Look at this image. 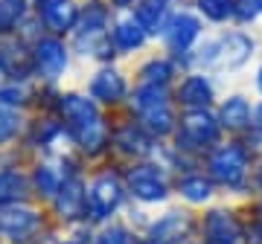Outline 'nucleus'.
Listing matches in <instances>:
<instances>
[{"label":"nucleus","mask_w":262,"mask_h":244,"mask_svg":"<svg viewBox=\"0 0 262 244\" xmlns=\"http://www.w3.org/2000/svg\"><path fill=\"white\" fill-rule=\"evenodd\" d=\"M248 209H251L253 215L262 221V195H259V198H253V201H248Z\"/></svg>","instance_id":"32"},{"label":"nucleus","mask_w":262,"mask_h":244,"mask_svg":"<svg viewBox=\"0 0 262 244\" xmlns=\"http://www.w3.org/2000/svg\"><path fill=\"white\" fill-rule=\"evenodd\" d=\"M175 105L178 111H204V108H215V102L222 99L219 93V79L204 70H187L181 73V79L172 87Z\"/></svg>","instance_id":"11"},{"label":"nucleus","mask_w":262,"mask_h":244,"mask_svg":"<svg viewBox=\"0 0 262 244\" xmlns=\"http://www.w3.org/2000/svg\"><path fill=\"white\" fill-rule=\"evenodd\" d=\"M73 172H76V169H64V160H58V163H53V160H41L35 169H32V175H29L32 195L50 204V201L58 195L61 183H64V180L70 178Z\"/></svg>","instance_id":"21"},{"label":"nucleus","mask_w":262,"mask_h":244,"mask_svg":"<svg viewBox=\"0 0 262 244\" xmlns=\"http://www.w3.org/2000/svg\"><path fill=\"white\" fill-rule=\"evenodd\" d=\"M131 87L134 85L128 82V76L122 73L120 67L99 64L96 73L91 76V82H88V96H91L99 108H120V105L128 102Z\"/></svg>","instance_id":"14"},{"label":"nucleus","mask_w":262,"mask_h":244,"mask_svg":"<svg viewBox=\"0 0 262 244\" xmlns=\"http://www.w3.org/2000/svg\"><path fill=\"white\" fill-rule=\"evenodd\" d=\"M32 195V183L29 175L18 169L0 172V207H12V204H27V198Z\"/></svg>","instance_id":"24"},{"label":"nucleus","mask_w":262,"mask_h":244,"mask_svg":"<svg viewBox=\"0 0 262 244\" xmlns=\"http://www.w3.org/2000/svg\"><path fill=\"white\" fill-rule=\"evenodd\" d=\"M207 38V23L204 18L198 15L189 3H181L178 9H175V15L169 18V23L163 27V32H160L158 44L160 50L166 53V56H172L175 61H178V67L184 70V61H187V56L192 53V50L201 44Z\"/></svg>","instance_id":"7"},{"label":"nucleus","mask_w":262,"mask_h":244,"mask_svg":"<svg viewBox=\"0 0 262 244\" xmlns=\"http://www.w3.org/2000/svg\"><path fill=\"white\" fill-rule=\"evenodd\" d=\"M70 53L73 47H67L64 38L61 35H41L32 44V73L41 79V82H58L61 76L67 73V67H70Z\"/></svg>","instance_id":"12"},{"label":"nucleus","mask_w":262,"mask_h":244,"mask_svg":"<svg viewBox=\"0 0 262 244\" xmlns=\"http://www.w3.org/2000/svg\"><path fill=\"white\" fill-rule=\"evenodd\" d=\"M3 85H6V82H3V70H0V87H3Z\"/></svg>","instance_id":"34"},{"label":"nucleus","mask_w":262,"mask_h":244,"mask_svg":"<svg viewBox=\"0 0 262 244\" xmlns=\"http://www.w3.org/2000/svg\"><path fill=\"white\" fill-rule=\"evenodd\" d=\"M29 3H35V6H41V3H47V0H29Z\"/></svg>","instance_id":"33"},{"label":"nucleus","mask_w":262,"mask_h":244,"mask_svg":"<svg viewBox=\"0 0 262 244\" xmlns=\"http://www.w3.org/2000/svg\"><path fill=\"white\" fill-rule=\"evenodd\" d=\"M56 113L64 125L67 137L88 157H99L111 151V122L102 116L99 105L88 93H61Z\"/></svg>","instance_id":"2"},{"label":"nucleus","mask_w":262,"mask_h":244,"mask_svg":"<svg viewBox=\"0 0 262 244\" xmlns=\"http://www.w3.org/2000/svg\"><path fill=\"white\" fill-rule=\"evenodd\" d=\"M24 119H20V108L0 102V145H9L12 140H18Z\"/></svg>","instance_id":"26"},{"label":"nucleus","mask_w":262,"mask_h":244,"mask_svg":"<svg viewBox=\"0 0 262 244\" xmlns=\"http://www.w3.org/2000/svg\"><path fill=\"white\" fill-rule=\"evenodd\" d=\"M259 56V38L251 27H225L219 32H207V38L192 50L189 67L192 70H204L213 73L215 79H230V76L242 73L253 58Z\"/></svg>","instance_id":"1"},{"label":"nucleus","mask_w":262,"mask_h":244,"mask_svg":"<svg viewBox=\"0 0 262 244\" xmlns=\"http://www.w3.org/2000/svg\"><path fill=\"white\" fill-rule=\"evenodd\" d=\"M253 128L262 134V99H256V102H253Z\"/></svg>","instance_id":"30"},{"label":"nucleus","mask_w":262,"mask_h":244,"mask_svg":"<svg viewBox=\"0 0 262 244\" xmlns=\"http://www.w3.org/2000/svg\"><path fill=\"white\" fill-rule=\"evenodd\" d=\"M215 116L225 137H245L253 128V99L242 90H230L215 102Z\"/></svg>","instance_id":"16"},{"label":"nucleus","mask_w":262,"mask_h":244,"mask_svg":"<svg viewBox=\"0 0 262 244\" xmlns=\"http://www.w3.org/2000/svg\"><path fill=\"white\" fill-rule=\"evenodd\" d=\"M128 198L137 207H166L175 195V175L158 157L131 163L122 172Z\"/></svg>","instance_id":"5"},{"label":"nucleus","mask_w":262,"mask_h":244,"mask_svg":"<svg viewBox=\"0 0 262 244\" xmlns=\"http://www.w3.org/2000/svg\"><path fill=\"white\" fill-rule=\"evenodd\" d=\"M187 3H192V0H187Z\"/></svg>","instance_id":"35"},{"label":"nucleus","mask_w":262,"mask_h":244,"mask_svg":"<svg viewBox=\"0 0 262 244\" xmlns=\"http://www.w3.org/2000/svg\"><path fill=\"white\" fill-rule=\"evenodd\" d=\"M158 149H160V142L131 113L125 119L111 122V151L120 160H125L128 166L131 163H140V160L158 157Z\"/></svg>","instance_id":"10"},{"label":"nucleus","mask_w":262,"mask_h":244,"mask_svg":"<svg viewBox=\"0 0 262 244\" xmlns=\"http://www.w3.org/2000/svg\"><path fill=\"white\" fill-rule=\"evenodd\" d=\"M262 20V0H236V23L256 27Z\"/></svg>","instance_id":"27"},{"label":"nucleus","mask_w":262,"mask_h":244,"mask_svg":"<svg viewBox=\"0 0 262 244\" xmlns=\"http://www.w3.org/2000/svg\"><path fill=\"white\" fill-rule=\"evenodd\" d=\"M201 244H245V215L236 204H210L198 212Z\"/></svg>","instance_id":"8"},{"label":"nucleus","mask_w":262,"mask_h":244,"mask_svg":"<svg viewBox=\"0 0 262 244\" xmlns=\"http://www.w3.org/2000/svg\"><path fill=\"white\" fill-rule=\"evenodd\" d=\"M181 70L178 61L172 56H166L163 50L149 56L137 67V76H134V85H160V87H175V82L181 79Z\"/></svg>","instance_id":"20"},{"label":"nucleus","mask_w":262,"mask_h":244,"mask_svg":"<svg viewBox=\"0 0 262 244\" xmlns=\"http://www.w3.org/2000/svg\"><path fill=\"white\" fill-rule=\"evenodd\" d=\"M181 3H187V0H137V6H134V15L140 18V23L149 29V35L158 41L163 27L169 23V18L175 15Z\"/></svg>","instance_id":"22"},{"label":"nucleus","mask_w":262,"mask_h":244,"mask_svg":"<svg viewBox=\"0 0 262 244\" xmlns=\"http://www.w3.org/2000/svg\"><path fill=\"white\" fill-rule=\"evenodd\" d=\"M253 163H256V157L236 137H225L201 160V166L215 183L219 195L245 198V201H253Z\"/></svg>","instance_id":"3"},{"label":"nucleus","mask_w":262,"mask_h":244,"mask_svg":"<svg viewBox=\"0 0 262 244\" xmlns=\"http://www.w3.org/2000/svg\"><path fill=\"white\" fill-rule=\"evenodd\" d=\"M108 38H111V47L117 56H134V53L146 50L155 41L149 35V29L140 23V18L134 15V9L114 12L111 27H108Z\"/></svg>","instance_id":"15"},{"label":"nucleus","mask_w":262,"mask_h":244,"mask_svg":"<svg viewBox=\"0 0 262 244\" xmlns=\"http://www.w3.org/2000/svg\"><path fill=\"white\" fill-rule=\"evenodd\" d=\"M84 183H88V180H84L79 172H73V175L61 183L58 195L50 201V204H53L56 218H61L64 224L84 221Z\"/></svg>","instance_id":"19"},{"label":"nucleus","mask_w":262,"mask_h":244,"mask_svg":"<svg viewBox=\"0 0 262 244\" xmlns=\"http://www.w3.org/2000/svg\"><path fill=\"white\" fill-rule=\"evenodd\" d=\"M253 90L262 99V58H259V64H256V70H253Z\"/></svg>","instance_id":"31"},{"label":"nucleus","mask_w":262,"mask_h":244,"mask_svg":"<svg viewBox=\"0 0 262 244\" xmlns=\"http://www.w3.org/2000/svg\"><path fill=\"white\" fill-rule=\"evenodd\" d=\"M35 15L41 18L44 29L50 35H73L76 23H79V15H82V6L76 0H47L35 6Z\"/></svg>","instance_id":"18"},{"label":"nucleus","mask_w":262,"mask_h":244,"mask_svg":"<svg viewBox=\"0 0 262 244\" xmlns=\"http://www.w3.org/2000/svg\"><path fill=\"white\" fill-rule=\"evenodd\" d=\"M259 195H262V154L253 163V198H259Z\"/></svg>","instance_id":"28"},{"label":"nucleus","mask_w":262,"mask_h":244,"mask_svg":"<svg viewBox=\"0 0 262 244\" xmlns=\"http://www.w3.org/2000/svg\"><path fill=\"white\" fill-rule=\"evenodd\" d=\"M222 140H225V131L219 125L215 108H204V111H181L178 128L172 134L169 145L201 163Z\"/></svg>","instance_id":"4"},{"label":"nucleus","mask_w":262,"mask_h":244,"mask_svg":"<svg viewBox=\"0 0 262 244\" xmlns=\"http://www.w3.org/2000/svg\"><path fill=\"white\" fill-rule=\"evenodd\" d=\"M125 201H128V189L122 172L105 166L84 183V221L99 227L108 224L125 207Z\"/></svg>","instance_id":"6"},{"label":"nucleus","mask_w":262,"mask_h":244,"mask_svg":"<svg viewBox=\"0 0 262 244\" xmlns=\"http://www.w3.org/2000/svg\"><path fill=\"white\" fill-rule=\"evenodd\" d=\"M94 244H143V235L122 221H108L94 233Z\"/></svg>","instance_id":"25"},{"label":"nucleus","mask_w":262,"mask_h":244,"mask_svg":"<svg viewBox=\"0 0 262 244\" xmlns=\"http://www.w3.org/2000/svg\"><path fill=\"white\" fill-rule=\"evenodd\" d=\"M105 3H108L114 12H128V9L137 6V0H105Z\"/></svg>","instance_id":"29"},{"label":"nucleus","mask_w":262,"mask_h":244,"mask_svg":"<svg viewBox=\"0 0 262 244\" xmlns=\"http://www.w3.org/2000/svg\"><path fill=\"white\" fill-rule=\"evenodd\" d=\"M189 6L204 18L207 27L225 29L236 23V0H192Z\"/></svg>","instance_id":"23"},{"label":"nucleus","mask_w":262,"mask_h":244,"mask_svg":"<svg viewBox=\"0 0 262 244\" xmlns=\"http://www.w3.org/2000/svg\"><path fill=\"white\" fill-rule=\"evenodd\" d=\"M44 215L29 204H12L0 207V238L12 244H27L32 238H41Z\"/></svg>","instance_id":"13"},{"label":"nucleus","mask_w":262,"mask_h":244,"mask_svg":"<svg viewBox=\"0 0 262 244\" xmlns=\"http://www.w3.org/2000/svg\"><path fill=\"white\" fill-rule=\"evenodd\" d=\"M143 244H181L198 235V212L189 207H172L163 215L149 218L140 230Z\"/></svg>","instance_id":"9"},{"label":"nucleus","mask_w":262,"mask_h":244,"mask_svg":"<svg viewBox=\"0 0 262 244\" xmlns=\"http://www.w3.org/2000/svg\"><path fill=\"white\" fill-rule=\"evenodd\" d=\"M175 198H181V204L189 209H207L210 204H215L219 189H215V183L201 166V169H189L175 175Z\"/></svg>","instance_id":"17"}]
</instances>
